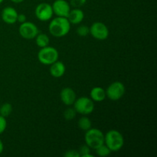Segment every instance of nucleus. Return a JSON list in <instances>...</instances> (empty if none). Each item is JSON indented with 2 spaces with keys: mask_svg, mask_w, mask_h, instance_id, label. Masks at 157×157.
I'll return each instance as SVG.
<instances>
[{
  "mask_svg": "<svg viewBox=\"0 0 157 157\" xmlns=\"http://www.w3.org/2000/svg\"><path fill=\"white\" fill-rule=\"evenodd\" d=\"M71 23L65 17L57 16L52 19L48 25L49 32L56 38H62L69 33Z\"/></svg>",
  "mask_w": 157,
  "mask_h": 157,
  "instance_id": "obj_1",
  "label": "nucleus"
},
{
  "mask_svg": "<svg viewBox=\"0 0 157 157\" xmlns=\"http://www.w3.org/2000/svg\"><path fill=\"white\" fill-rule=\"evenodd\" d=\"M104 144L111 152H117L124 145V138L122 133L117 130H110L104 135Z\"/></svg>",
  "mask_w": 157,
  "mask_h": 157,
  "instance_id": "obj_2",
  "label": "nucleus"
},
{
  "mask_svg": "<svg viewBox=\"0 0 157 157\" xmlns=\"http://www.w3.org/2000/svg\"><path fill=\"white\" fill-rule=\"evenodd\" d=\"M84 140L90 149L96 150L100 146L104 144V134L99 129L90 128L86 131Z\"/></svg>",
  "mask_w": 157,
  "mask_h": 157,
  "instance_id": "obj_3",
  "label": "nucleus"
},
{
  "mask_svg": "<svg viewBox=\"0 0 157 157\" xmlns=\"http://www.w3.org/2000/svg\"><path fill=\"white\" fill-rule=\"evenodd\" d=\"M59 58V53L55 48L46 46L41 48L38 53V60L41 64L45 65H51L58 61Z\"/></svg>",
  "mask_w": 157,
  "mask_h": 157,
  "instance_id": "obj_4",
  "label": "nucleus"
},
{
  "mask_svg": "<svg viewBox=\"0 0 157 157\" xmlns=\"http://www.w3.org/2000/svg\"><path fill=\"white\" fill-rule=\"evenodd\" d=\"M73 105L77 113L85 116L90 114L94 110V102L87 97L77 98Z\"/></svg>",
  "mask_w": 157,
  "mask_h": 157,
  "instance_id": "obj_5",
  "label": "nucleus"
},
{
  "mask_svg": "<svg viewBox=\"0 0 157 157\" xmlns=\"http://www.w3.org/2000/svg\"><path fill=\"white\" fill-rule=\"evenodd\" d=\"M106 96L111 101H118L124 97L126 88L124 84L121 81L111 83L105 90Z\"/></svg>",
  "mask_w": 157,
  "mask_h": 157,
  "instance_id": "obj_6",
  "label": "nucleus"
},
{
  "mask_svg": "<svg viewBox=\"0 0 157 157\" xmlns=\"http://www.w3.org/2000/svg\"><path fill=\"white\" fill-rule=\"evenodd\" d=\"M18 32L21 37L25 39H34L39 33V31L36 25L31 21H26L20 24Z\"/></svg>",
  "mask_w": 157,
  "mask_h": 157,
  "instance_id": "obj_7",
  "label": "nucleus"
},
{
  "mask_svg": "<svg viewBox=\"0 0 157 157\" xmlns=\"http://www.w3.org/2000/svg\"><path fill=\"white\" fill-rule=\"evenodd\" d=\"M90 34L95 39L105 40L109 36V29L105 24L101 21L93 23L90 27Z\"/></svg>",
  "mask_w": 157,
  "mask_h": 157,
  "instance_id": "obj_8",
  "label": "nucleus"
},
{
  "mask_svg": "<svg viewBox=\"0 0 157 157\" xmlns=\"http://www.w3.org/2000/svg\"><path fill=\"white\" fill-rule=\"evenodd\" d=\"M37 18L41 21H47L52 19L54 12L52 5L47 2H42L38 5L35 10Z\"/></svg>",
  "mask_w": 157,
  "mask_h": 157,
  "instance_id": "obj_9",
  "label": "nucleus"
},
{
  "mask_svg": "<svg viewBox=\"0 0 157 157\" xmlns=\"http://www.w3.org/2000/svg\"><path fill=\"white\" fill-rule=\"evenodd\" d=\"M54 14L59 17L67 18L71 11V5L66 0H55L52 5Z\"/></svg>",
  "mask_w": 157,
  "mask_h": 157,
  "instance_id": "obj_10",
  "label": "nucleus"
},
{
  "mask_svg": "<svg viewBox=\"0 0 157 157\" xmlns=\"http://www.w3.org/2000/svg\"><path fill=\"white\" fill-rule=\"evenodd\" d=\"M18 13L16 9L11 6L4 8L2 11L1 18L5 23L8 25H13L17 21Z\"/></svg>",
  "mask_w": 157,
  "mask_h": 157,
  "instance_id": "obj_11",
  "label": "nucleus"
},
{
  "mask_svg": "<svg viewBox=\"0 0 157 157\" xmlns=\"http://www.w3.org/2000/svg\"><path fill=\"white\" fill-rule=\"evenodd\" d=\"M60 98L64 104L67 106L73 105L77 99V95L71 87H64L60 92Z\"/></svg>",
  "mask_w": 157,
  "mask_h": 157,
  "instance_id": "obj_12",
  "label": "nucleus"
},
{
  "mask_svg": "<svg viewBox=\"0 0 157 157\" xmlns=\"http://www.w3.org/2000/svg\"><path fill=\"white\" fill-rule=\"evenodd\" d=\"M65 71L66 67L62 61H60L58 60L51 64L50 69H49L51 75L55 78H61L65 74Z\"/></svg>",
  "mask_w": 157,
  "mask_h": 157,
  "instance_id": "obj_13",
  "label": "nucleus"
},
{
  "mask_svg": "<svg viewBox=\"0 0 157 157\" xmlns=\"http://www.w3.org/2000/svg\"><path fill=\"white\" fill-rule=\"evenodd\" d=\"M67 18L69 22L73 25L80 24L84 18V13L79 8H75L74 9H71Z\"/></svg>",
  "mask_w": 157,
  "mask_h": 157,
  "instance_id": "obj_14",
  "label": "nucleus"
},
{
  "mask_svg": "<svg viewBox=\"0 0 157 157\" xmlns=\"http://www.w3.org/2000/svg\"><path fill=\"white\" fill-rule=\"evenodd\" d=\"M90 97L94 102H101L107 98L105 90L101 87H93L90 92Z\"/></svg>",
  "mask_w": 157,
  "mask_h": 157,
  "instance_id": "obj_15",
  "label": "nucleus"
},
{
  "mask_svg": "<svg viewBox=\"0 0 157 157\" xmlns=\"http://www.w3.org/2000/svg\"><path fill=\"white\" fill-rule=\"evenodd\" d=\"M35 38V43H36L37 46L39 47L40 48H44L46 47V46L49 45L50 39H49V37L46 34L38 33Z\"/></svg>",
  "mask_w": 157,
  "mask_h": 157,
  "instance_id": "obj_16",
  "label": "nucleus"
},
{
  "mask_svg": "<svg viewBox=\"0 0 157 157\" xmlns=\"http://www.w3.org/2000/svg\"><path fill=\"white\" fill-rule=\"evenodd\" d=\"M78 125L81 130H84V131H87L89 129L91 128L92 123L90 118L86 117L85 115H83L82 117L80 118L79 121H78Z\"/></svg>",
  "mask_w": 157,
  "mask_h": 157,
  "instance_id": "obj_17",
  "label": "nucleus"
},
{
  "mask_svg": "<svg viewBox=\"0 0 157 157\" xmlns=\"http://www.w3.org/2000/svg\"><path fill=\"white\" fill-rule=\"evenodd\" d=\"M12 105L10 103H4L0 106V115L4 117H7L12 113Z\"/></svg>",
  "mask_w": 157,
  "mask_h": 157,
  "instance_id": "obj_18",
  "label": "nucleus"
},
{
  "mask_svg": "<svg viewBox=\"0 0 157 157\" xmlns=\"http://www.w3.org/2000/svg\"><path fill=\"white\" fill-rule=\"evenodd\" d=\"M95 150H96L97 154L101 157L107 156L112 153V152L110 151V149H109L105 144H103V145L100 146V147H98V148H97Z\"/></svg>",
  "mask_w": 157,
  "mask_h": 157,
  "instance_id": "obj_19",
  "label": "nucleus"
},
{
  "mask_svg": "<svg viewBox=\"0 0 157 157\" xmlns=\"http://www.w3.org/2000/svg\"><path fill=\"white\" fill-rule=\"evenodd\" d=\"M78 151L80 154V157H94V155L90 153V148L87 144L81 146Z\"/></svg>",
  "mask_w": 157,
  "mask_h": 157,
  "instance_id": "obj_20",
  "label": "nucleus"
},
{
  "mask_svg": "<svg viewBox=\"0 0 157 157\" xmlns=\"http://www.w3.org/2000/svg\"><path fill=\"white\" fill-rule=\"evenodd\" d=\"M77 112L75 110V108H71V107H68V108L66 109L64 111L63 113V116L64 118L66 121H71V120L75 119V117H76Z\"/></svg>",
  "mask_w": 157,
  "mask_h": 157,
  "instance_id": "obj_21",
  "label": "nucleus"
},
{
  "mask_svg": "<svg viewBox=\"0 0 157 157\" xmlns=\"http://www.w3.org/2000/svg\"><path fill=\"white\" fill-rule=\"evenodd\" d=\"M76 32L80 37H86L90 34V27L85 25H82L77 29Z\"/></svg>",
  "mask_w": 157,
  "mask_h": 157,
  "instance_id": "obj_22",
  "label": "nucleus"
},
{
  "mask_svg": "<svg viewBox=\"0 0 157 157\" xmlns=\"http://www.w3.org/2000/svg\"><path fill=\"white\" fill-rule=\"evenodd\" d=\"M7 127V121H6V117L0 115V134L3 133Z\"/></svg>",
  "mask_w": 157,
  "mask_h": 157,
  "instance_id": "obj_23",
  "label": "nucleus"
},
{
  "mask_svg": "<svg viewBox=\"0 0 157 157\" xmlns=\"http://www.w3.org/2000/svg\"><path fill=\"white\" fill-rule=\"evenodd\" d=\"M87 0H71L70 5L75 8H80L84 6Z\"/></svg>",
  "mask_w": 157,
  "mask_h": 157,
  "instance_id": "obj_24",
  "label": "nucleus"
},
{
  "mask_svg": "<svg viewBox=\"0 0 157 157\" xmlns=\"http://www.w3.org/2000/svg\"><path fill=\"white\" fill-rule=\"evenodd\" d=\"M64 156L66 157H80V154L78 150H67L64 154Z\"/></svg>",
  "mask_w": 157,
  "mask_h": 157,
  "instance_id": "obj_25",
  "label": "nucleus"
},
{
  "mask_svg": "<svg viewBox=\"0 0 157 157\" xmlns=\"http://www.w3.org/2000/svg\"><path fill=\"white\" fill-rule=\"evenodd\" d=\"M27 21V18H26V15L25 14H18V17H17V21L21 23L25 22V21Z\"/></svg>",
  "mask_w": 157,
  "mask_h": 157,
  "instance_id": "obj_26",
  "label": "nucleus"
},
{
  "mask_svg": "<svg viewBox=\"0 0 157 157\" xmlns=\"http://www.w3.org/2000/svg\"><path fill=\"white\" fill-rule=\"evenodd\" d=\"M3 150H4V144H3L2 141L0 140V154L2 153Z\"/></svg>",
  "mask_w": 157,
  "mask_h": 157,
  "instance_id": "obj_27",
  "label": "nucleus"
},
{
  "mask_svg": "<svg viewBox=\"0 0 157 157\" xmlns=\"http://www.w3.org/2000/svg\"><path fill=\"white\" fill-rule=\"evenodd\" d=\"M11 1L14 3H21L24 2V0H11Z\"/></svg>",
  "mask_w": 157,
  "mask_h": 157,
  "instance_id": "obj_28",
  "label": "nucleus"
},
{
  "mask_svg": "<svg viewBox=\"0 0 157 157\" xmlns=\"http://www.w3.org/2000/svg\"><path fill=\"white\" fill-rule=\"evenodd\" d=\"M3 1H4V0H0V4H1V3H2Z\"/></svg>",
  "mask_w": 157,
  "mask_h": 157,
  "instance_id": "obj_29",
  "label": "nucleus"
}]
</instances>
